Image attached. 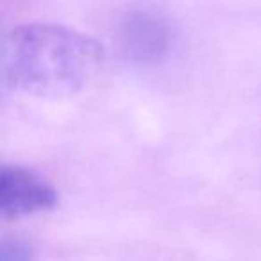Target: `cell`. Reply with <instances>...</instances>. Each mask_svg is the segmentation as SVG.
I'll return each instance as SVG.
<instances>
[{
    "label": "cell",
    "mask_w": 261,
    "mask_h": 261,
    "mask_svg": "<svg viewBox=\"0 0 261 261\" xmlns=\"http://www.w3.org/2000/svg\"><path fill=\"white\" fill-rule=\"evenodd\" d=\"M104 61L95 38L58 23L15 27L2 45V77L8 88L40 98L77 95Z\"/></svg>",
    "instance_id": "cell-1"
},
{
    "label": "cell",
    "mask_w": 261,
    "mask_h": 261,
    "mask_svg": "<svg viewBox=\"0 0 261 261\" xmlns=\"http://www.w3.org/2000/svg\"><path fill=\"white\" fill-rule=\"evenodd\" d=\"M118 38L127 58L138 63H158L174 45V29L160 11L133 9L120 22Z\"/></svg>",
    "instance_id": "cell-2"
},
{
    "label": "cell",
    "mask_w": 261,
    "mask_h": 261,
    "mask_svg": "<svg viewBox=\"0 0 261 261\" xmlns=\"http://www.w3.org/2000/svg\"><path fill=\"white\" fill-rule=\"evenodd\" d=\"M58 202V190L33 170L18 165L2 167L0 213L4 218H20L54 210Z\"/></svg>",
    "instance_id": "cell-3"
},
{
    "label": "cell",
    "mask_w": 261,
    "mask_h": 261,
    "mask_svg": "<svg viewBox=\"0 0 261 261\" xmlns=\"http://www.w3.org/2000/svg\"><path fill=\"white\" fill-rule=\"evenodd\" d=\"M33 257V247L23 240L4 238L0 242V261H29Z\"/></svg>",
    "instance_id": "cell-4"
}]
</instances>
